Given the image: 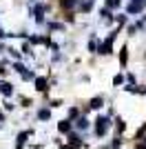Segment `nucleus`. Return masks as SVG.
I'll return each instance as SVG.
<instances>
[{
  "instance_id": "nucleus-1",
  "label": "nucleus",
  "mask_w": 146,
  "mask_h": 149,
  "mask_svg": "<svg viewBox=\"0 0 146 149\" xmlns=\"http://www.w3.org/2000/svg\"><path fill=\"white\" fill-rule=\"evenodd\" d=\"M109 129H111V118L109 116H97L95 118V136L102 138Z\"/></svg>"
},
{
  "instance_id": "nucleus-2",
  "label": "nucleus",
  "mask_w": 146,
  "mask_h": 149,
  "mask_svg": "<svg viewBox=\"0 0 146 149\" xmlns=\"http://www.w3.org/2000/svg\"><path fill=\"white\" fill-rule=\"evenodd\" d=\"M102 105H104V96H102V93H97V96H93V98L86 102L84 113H89L91 109H102Z\"/></svg>"
},
{
  "instance_id": "nucleus-3",
  "label": "nucleus",
  "mask_w": 146,
  "mask_h": 149,
  "mask_svg": "<svg viewBox=\"0 0 146 149\" xmlns=\"http://www.w3.org/2000/svg\"><path fill=\"white\" fill-rule=\"evenodd\" d=\"M33 82H36V91H40V93H47L49 91V76H36L33 78Z\"/></svg>"
},
{
  "instance_id": "nucleus-4",
  "label": "nucleus",
  "mask_w": 146,
  "mask_h": 149,
  "mask_svg": "<svg viewBox=\"0 0 146 149\" xmlns=\"http://www.w3.org/2000/svg\"><path fill=\"white\" fill-rule=\"evenodd\" d=\"M117 60H120V67H122V69L128 67V45H126V42L117 49Z\"/></svg>"
},
{
  "instance_id": "nucleus-5",
  "label": "nucleus",
  "mask_w": 146,
  "mask_h": 149,
  "mask_svg": "<svg viewBox=\"0 0 146 149\" xmlns=\"http://www.w3.org/2000/svg\"><path fill=\"white\" fill-rule=\"evenodd\" d=\"M144 11H146L144 2H128L126 5V13L128 16H140V13H144Z\"/></svg>"
},
{
  "instance_id": "nucleus-6",
  "label": "nucleus",
  "mask_w": 146,
  "mask_h": 149,
  "mask_svg": "<svg viewBox=\"0 0 146 149\" xmlns=\"http://www.w3.org/2000/svg\"><path fill=\"white\" fill-rule=\"evenodd\" d=\"M58 131H60V134H71L73 131V120H69V118L60 120V123H58Z\"/></svg>"
},
{
  "instance_id": "nucleus-7",
  "label": "nucleus",
  "mask_w": 146,
  "mask_h": 149,
  "mask_svg": "<svg viewBox=\"0 0 146 149\" xmlns=\"http://www.w3.org/2000/svg\"><path fill=\"white\" fill-rule=\"evenodd\" d=\"M58 18H62L67 25H75L78 22V16H75V11H60V16Z\"/></svg>"
},
{
  "instance_id": "nucleus-8",
  "label": "nucleus",
  "mask_w": 146,
  "mask_h": 149,
  "mask_svg": "<svg viewBox=\"0 0 146 149\" xmlns=\"http://www.w3.org/2000/svg\"><path fill=\"white\" fill-rule=\"evenodd\" d=\"M93 5H95V0H80L78 11L80 13H91L93 11Z\"/></svg>"
},
{
  "instance_id": "nucleus-9",
  "label": "nucleus",
  "mask_w": 146,
  "mask_h": 149,
  "mask_svg": "<svg viewBox=\"0 0 146 149\" xmlns=\"http://www.w3.org/2000/svg\"><path fill=\"white\" fill-rule=\"evenodd\" d=\"M0 93L7 96V98L13 96V85H11V82H7V80H0Z\"/></svg>"
},
{
  "instance_id": "nucleus-10",
  "label": "nucleus",
  "mask_w": 146,
  "mask_h": 149,
  "mask_svg": "<svg viewBox=\"0 0 146 149\" xmlns=\"http://www.w3.org/2000/svg\"><path fill=\"white\" fill-rule=\"evenodd\" d=\"M31 134H33L31 129H29V131H20V134H18V143H16V149H22L24 143H27V138H29Z\"/></svg>"
},
{
  "instance_id": "nucleus-11",
  "label": "nucleus",
  "mask_w": 146,
  "mask_h": 149,
  "mask_svg": "<svg viewBox=\"0 0 146 149\" xmlns=\"http://www.w3.org/2000/svg\"><path fill=\"white\" fill-rule=\"evenodd\" d=\"M73 123H75V127H78L80 131H82V129H89V125H91V123H89V118H86V116H78V118L73 120Z\"/></svg>"
},
{
  "instance_id": "nucleus-12",
  "label": "nucleus",
  "mask_w": 146,
  "mask_h": 149,
  "mask_svg": "<svg viewBox=\"0 0 146 149\" xmlns=\"http://www.w3.org/2000/svg\"><path fill=\"white\" fill-rule=\"evenodd\" d=\"M97 47H100L97 36H91V40H89V45H86V51H89V54H97Z\"/></svg>"
},
{
  "instance_id": "nucleus-13",
  "label": "nucleus",
  "mask_w": 146,
  "mask_h": 149,
  "mask_svg": "<svg viewBox=\"0 0 146 149\" xmlns=\"http://www.w3.org/2000/svg\"><path fill=\"white\" fill-rule=\"evenodd\" d=\"M122 2L124 0H104V7H109L111 11H117V9H122Z\"/></svg>"
},
{
  "instance_id": "nucleus-14",
  "label": "nucleus",
  "mask_w": 146,
  "mask_h": 149,
  "mask_svg": "<svg viewBox=\"0 0 146 149\" xmlns=\"http://www.w3.org/2000/svg\"><path fill=\"white\" fill-rule=\"evenodd\" d=\"M115 25H120V27H124V25H128V13L124 11V13H115Z\"/></svg>"
},
{
  "instance_id": "nucleus-15",
  "label": "nucleus",
  "mask_w": 146,
  "mask_h": 149,
  "mask_svg": "<svg viewBox=\"0 0 146 149\" xmlns=\"http://www.w3.org/2000/svg\"><path fill=\"white\" fill-rule=\"evenodd\" d=\"M7 54H9V56H11L13 58V60H20V58H22L24 56V54H22V51H20V49H16V47H7Z\"/></svg>"
},
{
  "instance_id": "nucleus-16",
  "label": "nucleus",
  "mask_w": 146,
  "mask_h": 149,
  "mask_svg": "<svg viewBox=\"0 0 146 149\" xmlns=\"http://www.w3.org/2000/svg\"><path fill=\"white\" fill-rule=\"evenodd\" d=\"M115 131H117V136L126 131V120L124 118H115Z\"/></svg>"
},
{
  "instance_id": "nucleus-17",
  "label": "nucleus",
  "mask_w": 146,
  "mask_h": 149,
  "mask_svg": "<svg viewBox=\"0 0 146 149\" xmlns=\"http://www.w3.org/2000/svg\"><path fill=\"white\" fill-rule=\"evenodd\" d=\"M124 82H126V76L122 74V71L113 76V87H120V85H124Z\"/></svg>"
},
{
  "instance_id": "nucleus-18",
  "label": "nucleus",
  "mask_w": 146,
  "mask_h": 149,
  "mask_svg": "<svg viewBox=\"0 0 146 149\" xmlns=\"http://www.w3.org/2000/svg\"><path fill=\"white\" fill-rule=\"evenodd\" d=\"M11 69H13V71H16V74H20V76H22L24 74V71H27V67H24V65H22V62H11Z\"/></svg>"
},
{
  "instance_id": "nucleus-19",
  "label": "nucleus",
  "mask_w": 146,
  "mask_h": 149,
  "mask_svg": "<svg viewBox=\"0 0 146 149\" xmlns=\"http://www.w3.org/2000/svg\"><path fill=\"white\" fill-rule=\"evenodd\" d=\"M38 118H40V120H49V118H51V107L40 109V111H38Z\"/></svg>"
},
{
  "instance_id": "nucleus-20",
  "label": "nucleus",
  "mask_w": 146,
  "mask_h": 149,
  "mask_svg": "<svg viewBox=\"0 0 146 149\" xmlns=\"http://www.w3.org/2000/svg\"><path fill=\"white\" fill-rule=\"evenodd\" d=\"M144 136H146V123L142 125L140 129H137V134H135V140H144Z\"/></svg>"
},
{
  "instance_id": "nucleus-21",
  "label": "nucleus",
  "mask_w": 146,
  "mask_h": 149,
  "mask_svg": "<svg viewBox=\"0 0 146 149\" xmlns=\"http://www.w3.org/2000/svg\"><path fill=\"white\" fill-rule=\"evenodd\" d=\"M80 116V109L78 107H71V109H69V120H75Z\"/></svg>"
},
{
  "instance_id": "nucleus-22",
  "label": "nucleus",
  "mask_w": 146,
  "mask_h": 149,
  "mask_svg": "<svg viewBox=\"0 0 146 149\" xmlns=\"http://www.w3.org/2000/svg\"><path fill=\"white\" fill-rule=\"evenodd\" d=\"M137 31H140V29H137V25H128L126 27V36H135Z\"/></svg>"
},
{
  "instance_id": "nucleus-23",
  "label": "nucleus",
  "mask_w": 146,
  "mask_h": 149,
  "mask_svg": "<svg viewBox=\"0 0 146 149\" xmlns=\"http://www.w3.org/2000/svg\"><path fill=\"white\" fill-rule=\"evenodd\" d=\"M111 147H113V149L122 147V138H120V136H115V138H113V143H111Z\"/></svg>"
},
{
  "instance_id": "nucleus-24",
  "label": "nucleus",
  "mask_w": 146,
  "mask_h": 149,
  "mask_svg": "<svg viewBox=\"0 0 146 149\" xmlns=\"http://www.w3.org/2000/svg\"><path fill=\"white\" fill-rule=\"evenodd\" d=\"M20 102H22V107H31V98H29V96H22Z\"/></svg>"
},
{
  "instance_id": "nucleus-25",
  "label": "nucleus",
  "mask_w": 146,
  "mask_h": 149,
  "mask_svg": "<svg viewBox=\"0 0 146 149\" xmlns=\"http://www.w3.org/2000/svg\"><path fill=\"white\" fill-rule=\"evenodd\" d=\"M135 149H146V140H137V145H135Z\"/></svg>"
},
{
  "instance_id": "nucleus-26",
  "label": "nucleus",
  "mask_w": 146,
  "mask_h": 149,
  "mask_svg": "<svg viewBox=\"0 0 146 149\" xmlns=\"http://www.w3.org/2000/svg\"><path fill=\"white\" fill-rule=\"evenodd\" d=\"M60 149H78V147H71V145H69V143H67V145H62V147H60Z\"/></svg>"
},
{
  "instance_id": "nucleus-27",
  "label": "nucleus",
  "mask_w": 146,
  "mask_h": 149,
  "mask_svg": "<svg viewBox=\"0 0 146 149\" xmlns=\"http://www.w3.org/2000/svg\"><path fill=\"white\" fill-rule=\"evenodd\" d=\"M128 2H144V0H128Z\"/></svg>"
},
{
  "instance_id": "nucleus-28",
  "label": "nucleus",
  "mask_w": 146,
  "mask_h": 149,
  "mask_svg": "<svg viewBox=\"0 0 146 149\" xmlns=\"http://www.w3.org/2000/svg\"><path fill=\"white\" fill-rule=\"evenodd\" d=\"M0 120H5V113H2V111H0Z\"/></svg>"
}]
</instances>
